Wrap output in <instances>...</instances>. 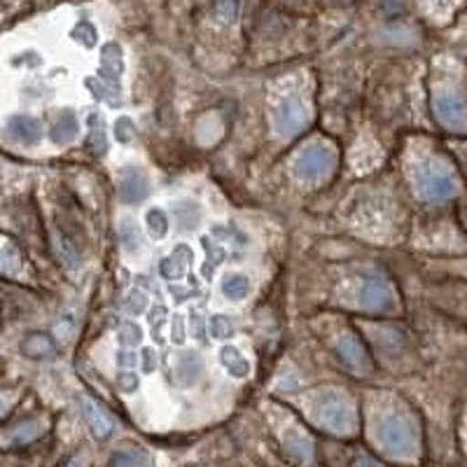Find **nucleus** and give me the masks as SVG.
<instances>
[{
    "instance_id": "12",
    "label": "nucleus",
    "mask_w": 467,
    "mask_h": 467,
    "mask_svg": "<svg viewBox=\"0 0 467 467\" xmlns=\"http://www.w3.org/2000/svg\"><path fill=\"white\" fill-rule=\"evenodd\" d=\"M337 353H339L341 362L353 372H367L369 369V356H367V350L362 348L356 337H344L337 344Z\"/></svg>"
},
{
    "instance_id": "24",
    "label": "nucleus",
    "mask_w": 467,
    "mask_h": 467,
    "mask_svg": "<svg viewBox=\"0 0 467 467\" xmlns=\"http://www.w3.org/2000/svg\"><path fill=\"white\" fill-rule=\"evenodd\" d=\"M112 131H115V139L119 143H131L133 136H136V124L131 122V117H119L115 127H112Z\"/></svg>"
},
{
    "instance_id": "31",
    "label": "nucleus",
    "mask_w": 467,
    "mask_h": 467,
    "mask_svg": "<svg viewBox=\"0 0 467 467\" xmlns=\"http://www.w3.org/2000/svg\"><path fill=\"white\" fill-rule=\"evenodd\" d=\"M236 12H239V0H220V5H218L220 19L232 22L234 16H236Z\"/></svg>"
},
{
    "instance_id": "14",
    "label": "nucleus",
    "mask_w": 467,
    "mask_h": 467,
    "mask_svg": "<svg viewBox=\"0 0 467 467\" xmlns=\"http://www.w3.org/2000/svg\"><path fill=\"white\" fill-rule=\"evenodd\" d=\"M220 365H223L234 379H245L250 374L248 360H245L244 353H241L239 348H234V346H223V348H220Z\"/></svg>"
},
{
    "instance_id": "17",
    "label": "nucleus",
    "mask_w": 467,
    "mask_h": 467,
    "mask_svg": "<svg viewBox=\"0 0 467 467\" xmlns=\"http://www.w3.org/2000/svg\"><path fill=\"white\" fill-rule=\"evenodd\" d=\"M223 295L232 302H244L250 295V281L244 274H227L223 278Z\"/></svg>"
},
{
    "instance_id": "22",
    "label": "nucleus",
    "mask_w": 467,
    "mask_h": 467,
    "mask_svg": "<svg viewBox=\"0 0 467 467\" xmlns=\"http://www.w3.org/2000/svg\"><path fill=\"white\" fill-rule=\"evenodd\" d=\"M37 432H40V425L37 423H22L16 431H12L10 435H7V446L26 444V441L36 440Z\"/></svg>"
},
{
    "instance_id": "5",
    "label": "nucleus",
    "mask_w": 467,
    "mask_h": 467,
    "mask_svg": "<svg viewBox=\"0 0 467 467\" xmlns=\"http://www.w3.org/2000/svg\"><path fill=\"white\" fill-rule=\"evenodd\" d=\"M337 164V152L325 143H314L304 148V152L295 160V173L302 181H320L332 173Z\"/></svg>"
},
{
    "instance_id": "19",
    "label": "nucleus",
    "mask_w": 467,
    "mask_h": 467,
    "mask_svg": "<svg viewBox=\"0 0 467 467\" xmlns=\"http://www.w3.org/2000/svg\"><path fill=\"white\" fill-rule=\"evenodd\" d=\"M145 227H148L152 239H164L166 234H169V215L157 206L150 208V211L145 213Z\"/></svg>"
},
{
    "instance_id": "27",
    "label": "nucleus",
    "mask_w": 467,
    "mask_h": 467,
    "mask_svg": "<svg viewBox=\"0 0 467 467\" xmlns=\"http://www.w3.org/2000/svg\"><path fill=\"white\" fill-rule=\"evenodd\" d=\"M199 372H202V365H199V360L194 356L182 358V360L178 362V377H181V379L190 377V383L197 381Z\"/></svg>"
},
{
    "instance_id": "4",
    "label": "nucleus",
    "mask_w": 467,
    "mask_h": 467,
    "mask_svg": "<svg viewBox=\"0 0 467 467\" xmlns=\"http://www.w3.org/2000/svg\"><path fill=\"white\" fill-rule=\"evenodd\" d=\"M308 119H311V112H308L302 96H285L276 103V110H274V131L278 136L290 139V136H297L299 131L306 129Z\"/></svg>"
},
{
    "instance_id": "38",
    "label": "nucleus",
    "mask_w": 467,
    "mask_h": 467,
    "mask_svg": "<svg viewBox=\"0 0 467 467\" xmlns=\"http://www.w3.org/2000/svg\"><path fill=\"white\" fill-rule=\"evenodd\" d=\"M133 360H136V358H133V353H129V350H122V353H119V365L122 367L133 365Z\"/></svg>"
},
{
    "instance_id": "20",
    "label": "nucleus",
    "mask_w": 467,
    "mask_h": 467,
    "mask_svg": "<svg viewBox=\"0 0 467 467\" xmlns=\"http://www.w3.org/2000/svg\"><path fill=\"white\" fill-rule=\"evenodd\" d=\"M175 218H178L181 229H194L199 224V220H202V211H199L197 203L181 202L175 206Z\"/></svg>"
},
{
    "instance_id": "7",
    "label": "nucleus",
    "mask_w": 467,
    "mask_h": 467,
    "mask_svg": "<svg viewBox=\"0 0 467 467\" xmlns=\"http://www.w3.org/2000/svg\"><path fill=\"white\" fill-rule=\"evenodd\" d=\"M432 106H435V115L440 119L441 127H446L449 131H465L467 129V106L462 101V96L456 91H437L435 99H432Z\"/></svg>"
},
{
    "instance_id": "23",
    "label": "nucleus",
    "mask_w": 467,
    "mask_h": 467,
    "mask_svg": "<svg viewBox=\"0 0 467 467\" xmlns=\"http://www.w3.org/2000/svg\"><path fill=\"white\" fill-rule=\"evenodd\" d=\"M211 335L220 341H227L234 337V323L227 316H213L211 318Z\"/></svg>"
},
{
    "instance_id": "26",
    "label": "nucleus",
    "mask_w": 467,
    "mask_h": 467,
    "mask_svg": "<svg viewBox=\"0 0 467 467\" xmlns=\"http://www.w3.org/2000/svg\"><path fill=\"white\" fill-rule=\"evenodd\" d=\"M145 462V456L139 451H117L112 456V467H140Z\"/></svg>"
},
{
    "instance_id": "25",
    "label": "nucleus",
    "mask_w": 467,
    "mask_h": 467,
    "mask_svg": "<svg viewBox=\"0 0 467 467\" xmlns=\"http://www.w3.org/2000/svg\"><path fill=\"white\" fill-rule=\"evenodd\" d=\"M119 341H122L124 346H139L140 341H143V329L129 320V323H124L122 327H119Z\"/></svg>"
},
{
    "instance_id": "10",
    "label": "nucleus",
    "mask_w": 467,
    "mask_h": 467,
    "mask_svg": "<svg viewBox=\"0 0 467 467\" xmlns=\"http://www.w3.org/2000/svg\"><path fill=\"white\" fill-rule=\"evenodd\" d=\"M7 133H10L16 143L36 145L37 140H40V136H43V127H40V122L33 119V117L15 115L7 119Z\"/></svg>"
},
{
    "instance_id": "3",
    "label": "nucleus",
    "mask_w": 467,
    "mask_h": 467,
    "mask_svg": "<svg viewBox=\"0 0 467 467\" xmlns=\"http://www.w3.org/2000/svg\"><path fill=\"white\" fill-rule=\"evenodd\" d=\"M122 49L117 47V45H108L103 49L101 68H99L96 80H89L87 85L103 101L119 103V78H122Z\"/></svg>"
},
{
    "instance_id": "35",
    "label": "nucleus",
    "mask_w": 467,
    "mask_h": 467,
    "mask_svg": "<svg viewBox=\"0 0 467 467\" xmlns=\"http://www.w3.org/2000/svg\"><path fill=\"white\" fill-rule=\"evenodd\" d=\"M157 369V353L152 348L143 350V372H154Z\"/></svg>"
},
{
    "instance_id": "9",
    "label": "nucleus",
    "mask_w": 467,
    "mask_h": 467,
    "mask_svg": "<svg viewBox=\"0 0 467 467\" xmlns=\"http://www.w3.org/2000/svg\"><path fill=\"white\" fill-rule=\"evenodd\" d=\"M192 265V250L190 245H175V250L169 257H164L160 265V274L166 281H181L187 276Z\"/></svg>"
},
{
    "instance_id": "15",
    "label": "nucleus",
    "mask_w": 467,
    "mask_h": 467,
    "mask_svg": "<svg viewBox=\"0 0 467 467\" xmlns=\"http://www.w3.org/2000/svg\"><path fill=\"white\" fill-rule=\"evenodd\" d=\"M80 127H78V119H75L73 112H61V117L57 119V124L52 127V140L58 145H68L78 139Z\"/></svg>"
},
{
    "instance_id": "36",
    "label": "nucleus",
    "mask_w": 467,
    "mask_h": 467,
    "mask_svg": "<svg viewBox=\"0 0 467 467\" xmlns=\"http://www.w3.org/2000/svg\"><path fill=\"white\" fill-rule=\"evenodd\" d=\"M353 467H383V465L379 461H374L372 456H358L356 462H353Z\"/></svg>"
},
{
    "instance_id": "18",
    "label": "nucleus",
    "mask_w": 467,
    "mask_h": 467,
    "mask_svg": "<svg viewBox=\"0 0 467 467\" xmlns=\"http://www.w3.org/2000/svg\"><path fill=\"white\" fill-rule=\"evenodd\" d=\"M89 148L94 154H106L108 152V136H106V124L99 112L89 115Z\"/></svg>"
},
{
    "instance_id": "11",
    "label": "nucleus",
    "mask_w": 467,
    "mask_h": 467,
    "mask_svg": "<svg viewBox=\"0 0 467 467\" xmlns=\"http://www.w3.org/2000/svg\"><path fill=\"white\" fill-rule=\"evenodd\" d=\"M150 182L145 178V173H140L139 169L124 171L122 181H119V197L124 203H139L148 197Z\"/></svg>"
},
{
    "instance_id": "16",
    "label": "nucleus",
    "mask_w": 467,
    "mask_h": 467,
    "mask_svg": "<svg viewBox=\"0 0 467 467\" xmlns=\"http://www.w3.org/2000/svg\"><path fill=\"white\" fill-rule=\"evenodd\" d=\"M22 353L33 358V360H43V358H49L57 353V346H54V341L47 335H31L24 339Z\"/></svg>"
},
{
    "instance_id": "37",
    "label": "nucleus",
    "mask_w": 467,
    "mask_h": 467,
    "mask_svg": "<svg viewBox=\"0 0 467 467\" xmlns=\"http://www.w3.org/2000/svg\"><path fill=\"white\" fill-rule=\"evenodd\" d=\"M173 341H175V344H182V341H185V332H182V320L181 318L173 323Z\"/></svg>"
},
{
    "instance_id": "33",
    "label": "nucleus",
    "mask_w": 467,
    "mask_h": 467,
    "mask_svg": "<svg viewBox=\"0 0 467 467\" xmlns=\"http://www.w3.org/2000/svg\"><path fill=\"white\" fill-rule=\"evenodd\" d=\"M117 383H119V388H122L124 393H131V390H136V388H139V377L131 372H124V374H119Z\"/></svg>"
},
{
    "instance_id": "32",
    "label": "nucleus",
    "mask_w": 467,
    "mask_h": 467,
    "mask_svg": "<svg viewBox=\"0 0 467 467\" xmlns=\"http://www.w3.org/2000/svg\"><path fill=\"white\" fill-rule=\"evenodd\" d=\"M145 304H148V299H145V295H140V292H131L127 297V311L129 314H140L145 308Z\"/></svg>"
},
{
    "instance_id": "30",
    "label": "nucleus",
    "mask_w": 467,
    "mask_h": 467,
    "mask_svg": "<svg viewBox=\"0 0 467 467\" xmlns=\"http://www.w3.org/2000/svg\"><path fill=\"white\" fill-rule=\"evenodd\" d=\"M122 241H124V248L127 250H139L140 241H139V232H136V227L129 223L122 224Z\"/></svg>"
},
{
    "instance_id": "28",
    "label": "nucleus",
    "mask_w": 467,
    "mask_h": 467,
    "mask_svg": "<svg viewBox=\"0 0 467 467\" xmlns=\"http://www.w3.org/2000/svg\"><path fill=\"white\" fill-rule=\"evenodd\" d=\"M73 37L78 43H82L85 47H94L96 43V28L89 22H82L73 28Z\"/></svg>"
},
{
    "instance_id": "1",
    "label": "nucleus",
    "mask_w": 467,
    "mask_h": 467,
    "mask_svg": "<svg viewBox=\"0 0 467 467\" xmlns=\"http://www.w3.org/2000/svg\"><path fill=\"white\" fill-rule=\"evenodd\" d=\"M414 185L420 199L431 203L449 202L458 194V181L440 161H423L414 171Z\"/></svg>"
},
{
    "instance_id": "2",
    "label": "nucleus",
    "mask_w": 467,
    "mask_h": 467,
    "mask_svg": "<svg viewBox=\"0 0 467 467\" xmlns=\"http://www.w3.org/2000/svg\"><path fill=\"white\" fill-rule=\"evenodd\" d=\"M379 441L390 456L411 458L419 451V431L407 416L388 414L379 423Z\"/></svg>"
},
{
    "instance_id": "6",
    "label": "nucleus",
    "mask_w": 467,
    "mask_h": 467,
    "mask_svg": "<svg viewBox=\"0 0 467 467\" xmlns=\"http://www.w3.org/2000/svg\"><path fill=\"white\" fill-rule=\"evenodd\" d=\"M316 419L318 423L323 425L325 431L335 432V435H350V432L356 431L358 419H356V411L339 398H329L323 400L316 409Z\"/></svg>"
},
{
    "instance_id": "8",
    "label": "nucleus",
    "mask_w": 467,
    "mask_h": 467,
    "mask_svg": "<svg viewBox=\"0 0 467 467\" xmlns=\"http://www.w3.org/2000/svg\"><path fill=\"white\" fill-rule=\"evenodd\" d=\"M393 290L381 278H369L360 290V306L367 311H388L393 306Z\"/></svg>"
},
{
    "instance_id": "40",
    "label": "nucleus",
    "mask_w": 467,
    "mask_h": 467,
    "mask_svg": "<svg viewBox=\"0 0 467 467\" xmlns=\"http://www.w3.org/2000/svg\"><path fill=\"white\" fill-rule=\"evenodd\" d=\"M465 223H467V211H465Z\"/></svg>"
},
{
    "instance_id": "13",
    "label": "nucleus",
    "mask_w": 467,
    "mask_h": 467,
    "mask_svg": "<svg viewBox=\"0 0 467 467\" xmlns=\"http://www.w3.org/2000/svg\"><path fill=\"white\" fill-rule=\"evenodd\" d=\"M82 414H85L91 432H94L99 440H106V437L112 435V431H115V420L110 419V414H108L101 404L91 402V400H82Z\"/></svg>"
},
{
    "instance_id": "29",
    "label": "nucleus",
    "mask_w": 467,
    "mask_h": 467,
    "mask_svg": "<svg viewBox=\"0 0 467 467\" xmlns=\"http://www.w3.org/2000/svg\"><path fill=\"white\" fill-rule=\"evenodd\" d=\"M164 320H166V308L164 306H154L152 311H150V323H152V335L154 339H160V332L161 327H164Z\"/></svg>"
},
{
    "instance_id": "39",
    "label": "nucleus",
    "mask_w": 467,
    "mask_h": 467,
    "mask_svg": "<svg viewBox=\"0 0 467 467\" xmlns=\"http://www.w3.org/2000/svg\"><path fill=\"white\" fill-rule=\"evenodd\" d=\"M68 467H85V462H82V461H73Z\"/></svg>"
},
{
    "instance_id": "21",
    "label": "nucleus",
    "mask_w": 467,
    "mask_h": 467,
    "mask_svg": "<svg viewBox=\"0 0 467 467\" xmlns=\"http://www.w3.org/2000/svg\"><path fill=\"white\" fill-rule=\"evenodd\" d=\"M287 453L297 462H308L314 461V444L311 440H306L304 435L295 437V440L287 441Z\"/></svg>"
},
{
    "instance_id": "34",
    "label": "nucleus",
    "mask_w": 467,
    "mask_h": 467,
    "mask_svg": "<svg viewBox=\"0 0 467 467\" xmlns=\"http://www.w3.org/2000/svg\"><path fill=\"white\" fill-rule=\"evenodd\" d=\"M75 329V323L70 318H61L57 323V329H54V335L57 337H61V339H68L70 337V332H73Z\"/></svg>"
}]
</instances>
